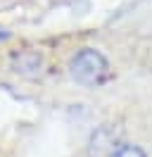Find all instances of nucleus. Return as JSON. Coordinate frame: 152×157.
<instances>
[{
	"mask_svg": "<svg viewBox=\"0 0 152 157\" xmlns=\"http://www.w3.org/2000/svg\"><path fill=\"white\" fill-rule=\"evenodd\" d=\"M124 147V133L114 124H102L95 128L88 140V157H114Z\"/></svg>",
	"mask_w": 152,
	"mask_h": 157,
	"instance_id": "obj_2",
	"label": "nucleus"
},
{
	"mask_svg": "<svg viewBox=\"0 0 152 157\" xmlns=\"http://www.w3.org/2000/svg\"><path fill=\"white\" fill-rule=\"evenodd\" d=\"M40 55L33 52V50H24V52H17L14 57H12V67L14 71H21V74H36L38 69H40Z\"/></svg>",
	"mask_w": 152,
	"mask_h": 157,
	"instance_id": "obj_3",
	"label": "nucleus"
},
{
	"mask_svg": "<svg viewBox=\"0 0 152 157\" xmlns=\"http://www.w3.org/2000/svg\"><path fill=\"white\" fill-rule=\"evenodd\" d=\"M114 157H145V152H142L138 145H124Z\"/></svg>",
	"mask_w": 152,
	"mask_h": 157,
	"instance_id": "obj_4",
	"label": "nucleus"
},
{
	"mask_svg": "<svg viewBox=\"0 0 152 157\" xmlns=\"http://www.w3.org/2000/svg\"><path fill=\"white\" fill-rule=\"evenodd\" d=\"M7 36H10L7 31H0V40H5V38H7Z\"/></svg>",
	"mask_w": 152,
	"mask_h": 157,
	"instance_id": "obj_5",
	"label": "nucleus"
},
{
	"mask_svg": "<svg viewBox=\"0 0 152 157\" xmlns=\"http://www.w3.org/2000/svg\"><path fill=\"white\" fill-rule=\"evenodd\" d=\"M69 74L76 83H81L86 88H95L104 83V78L109 76V62L100 50L81 48L69 59Z\"/></svg>",
	"mask_w": 152,
	"mask_h": 157,
	"instance_id": "obj_1",
	"label": "nucleus"
}]
</instances>
